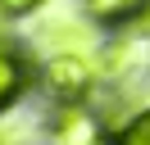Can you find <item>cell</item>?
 I'll list each match as a JSON object with an SVG mask.
<instances>
[{"label": "cell", "instance_id": "cell-1", "mask_svg": "<svg viewBox=\"0 0 150 145\" xmlns=\"http://www.w3.org/2000/svg\"><path fill=\"white\" fill-rule=\"evenodd\" d=\"M46 86L55 91L64 104H77V100L91 91V68H86L82 54H55L46 63Z\"/></svg>", "mask_w": 150, "mask_h": 145}, {"label": "cell", "instance_id": "cell-2", "mask_svg": "<svg viewBox=\"0 0 150 145\" xmlns=\"http://www.w3.org/2000/svg\"><path fill=\"white\" fill-rule=\"evenodd\" d=\"M96 136L100 132H96L91 113L77 109V104H64V113L55 118V145H91Z\"/></svg>", "mask_w": 150, "mask_h": 145}, {"label": "cell", "instance_id": "cell-3", "mask_svg": "<svg viewBox=\"0 0 150 145\" xmlns=\"http://www.w3.org/2000/svg\"><path fill=\"white\" fill-rule=\"evenodd\" d=\"M37 36H41V41H50V45H59L64 54L91 50V32H86V23H77V18H55V23H46Z\"/></svg>", "mask_w": 150, "mask_h": 145}, {"label": "cell", "instance_id": "cell-4", "mask_svg": "<svg viewBox=\"0 0 150 145\" xmlns=\"http://www.w3.org/2000/svg\"><path fill=\"white\" fill-rule=\"evenodd\" d=\"M23 86H28V63L14 50H0V113L23 95Z\"/></svg>", "mask_w": 150, "mask_h": 145}, {"label": "cell", "instance_id": "cell-5", "mask_svg": "<svg viewBox=\"0 0 150 145\" xmlns=\"http://www.w3.org/2000/svg\"><path fill=\"white\" fill-rule=\"evenodd\" d=\"M141 9H150V0H86V14L96 23H127L141 18Z\"/></svg>", "mask_w": 150, "mask_h": 145}, {"label": "cell", "instance_id": "cell-6", "mask_svg": "<svg viewBox=\"0 0 150 145\" xmlns=\"http://www.w3.org/2000/svg\"><path fill=\"white\" fill-rule=\"evenodd\" d=\"M118 145H150V109H141V113L118 132Z\"/></svg>", "mask_w": 150, "mask_h": 145}, {"label": "cell", "instance_id": "cell-7", "mask_svg": "<svg viewBox=\"0 0 150 145\" xmlns=\"http://www.w3.org/2000/svg\"><path fill=\"white\" fill-rule=\"evenodd\" d=\"M37 5H41V0H0V14H14V18H18V14H32Z\"/></svg>", "mask_w": 150, "mask_h": 145}, {"label": "cell", "instance_id": "cell-8", "mask_svg": "<svg viewBox=\"0 0 150 145\" xmlns=\"http://www.w3.org/2000/svg\"><path fill=\"white\" fill-rule=\"evenodd\" d=\"M91 145H118V136H96Z\"/></svg>", "mask_w": 150, "mask_h": 145}]
</instances>
